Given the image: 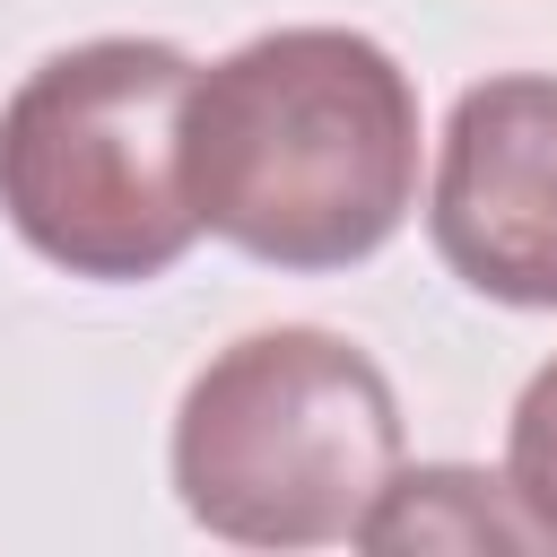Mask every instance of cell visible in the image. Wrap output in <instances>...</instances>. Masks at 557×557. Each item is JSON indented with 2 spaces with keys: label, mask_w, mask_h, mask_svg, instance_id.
<instances>
[{
  "label": "cell",
  "mask_w": 557,
  "mask_h": 557,
  "mask_svg": "<svg viewBox=\"0 0 557 557\" xmlns=\"http://www.w3.org/2000/svg\"><path fill=\"white\" fill-rule=\"evenodd\" d=\"M191 61L157 35H96L17 78L0 104V209L70 278H165L200 218L183 191Z\"/></svg>",
  "instance_id": "obj_3"
},
{
  "label": "cell",
  "mask_w": 557,
  "mask_h": 557,
  "mask_svg": "<svg viewBox=\"0 0 557 557\" xmlns=\"http://www.w3.org/2000/svg\"><path fill=\"white\" fill-rule=\"evenodd\" d=\"M426 235L470 296L557 313V78L513 70L453 104Z\"/></svg>",
  "instance_id": "obj_4"
},
{
  "label": "cell",
  "mask_w": 557,
  "mask_h": 557,
  "mask_svg": "<svg viewBox=\"0 0 557 557\" xmlns=\"http://www.w3.org/2000/svg\"><path fill=\"white\" fill-rule=\"evenodd\" d=\"M505 479H513V496L548 522V540H557V357L522 383V400H513V426H505Z\"/></svg>",
  "instance_id": "obj_6"
},
{
  "label": "cell",
  "mask_w": 557,
  "mask_h": 557,
  "mask_svg": "<svg viewBox=\"0 0 557 557\" xmlns=\"http://www.w3.org/2000/svg\"><path fill=\"white\" fill-rule=\"evenodd\" d=\"M357 548H374V557H435V548L479 557V548H557V540L513 496V479H487V470H461V461H426V470H392V487L357 522Z\"/></svg>",
  "instance_id": "obj_5"
},
{
  "label": "cell",
  "mask_w": 557,
  "mask_h": 557,
  "mask_svg": "<svg viewBox=\"0 0 557 557\" xmlns=\"http://www.w3.org/2000/svg\"><path fill=\"white\" fill-rule=\"evenodd\" d=\"M183 191L252 261L348 270L418 200V87L357 26L252 35L218 70H191Z\"/></svg>",
  "instance_id": "obj_1"
},
{
  "label": "cell",
  "mask_w": 557,
  "mask_h": 557,
  "mask_svg": "<svg viewBox=\"0 0 557 557\" xmlns=\"http://www.w3.org/2000/svg\"><path fill=\"white\" fill-rule=\"evenodd\" d=\"M400 470V400L383 366L313 322L244 331L174 409V496L235 548L357 540Z\"/></svg>",
  "instance_id": "obj_2"
}]
</instances>
